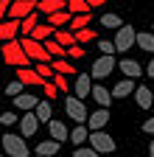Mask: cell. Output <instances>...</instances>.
Listing matches in <instances>:
<instances>
[{"label":"cell","instance_id":"6da1fadb","mask_svg":"<svg viewBox=\"0 0 154 157\" xmlns=\"http://www.w3.org/2000/svg\"><path fill=\"white\" fill-rule=\"evenodd\" d=\"M65 112H67V118H70L76 126L90 121V112H87L84 101H81V98H76V95H67V98H65Z\"/></svg>","mask_w":154,"mask_h":157},{"label":"cell","instance_id":"7a4b0ae2","mask_svg":"<svg viewBox=\"0 0 154 157\" xmlns=\"http://www.w3.org/2000/svg\"><path fill=\"white\" fill-rule=\"evenodd\" d=\"M3 59L6 65H14V67H28V56L20 45V39H14V42H3Z\"/></svg>","mask_w":154,"mask_h":157},{"label":"cell","instance_id":"3957f363","mask_svg":"<svg viewBox=\"0 0 154 157\" xmlns=\"http://www.w3.org/2000/svg\"><path fill=\"white\" fill-rule=\"evenodd\" d=\"M20 45H23V51H25V56H28V59H36V62L53 65V62H51V53L45 51V45H42V42H36V39H31V36H23V39H20Z\"/></svg>","mask_w":154,"mask_h":157},{"label":"cell","instance_id":"277c9868","mask_svg":"<svg viewBox=\"0 0 154 157\" xmlns=\"http://www.w3.org/2000/svg\"><path fill=\"white\" fill-rule=\"evenodd\" d=\"M3 149H6V154L9 157H28V143H25V137L23 135H3Z\"/></svg>","mask_w":154,"mask_h":157},{"label":"cell","instance_id":"5b68a950","mask_svg":"<svg viewBox=\"0 0 154 157\" xmlns=\"http://www.w3.org/2000/svg\"><path fill=\"white\" fill-rule=\"evenodd\" d=\"M112 42H115V51H118V53H126L132 45H137V31H134L132 25H123L121 31H115Z\"/></svg>","mask_w":154,"mask_h":157},{"label":"cell","instance_id":"8992f818","mask_svg":"<svg viewBox=\"0 0 154 157\" xmlns=\"http://www.w3.org/2000/svg\"><path fill=\"white\" fill-rule=\"evenodd\" d=\"M36 11V0H11L9 20H25Z\"/></svg>","mask_w":154,"mask_h":157},{"label":"cell","instance_id":"52a82bcc","mask_svg":"<svg viewBox=\"0 0 154 157\" xmlns=\"http://www.w3.org/2000/svg\"><path fill=\"white\" fill-rule=\"evenodd\" d=\"M90 149H95L98 154H109V151H115V140L107 135V132H90Z\"/></svg>","mask_w":154,"mask_h":157},{"label":"cell","instance_id":"ba28073f","mask_svg":"<svg viewBox=\"0 0 154 157\" xmlns=\"http://www.w3.org/2000/svg\"><path fill=\"white\" fill-rule=\"evenodd\" d=\"M112 70H115V56H98V59L92 62L90 76H92V78H107Z\"/></svg>","mask_w":154,"mask_h":157},{"label":"cell","instance_id":"9c48e42d","mask_svg":"<svg viewBox=\"0 0 154 157\" xmlns=\"http://www.w3.org/2000/svg\"><path fill=\"white\" fill-rule=\"evenodd\" d=\"M73 90H76V98H90L92 95V76L90 73H79L76 76V84H73Z\"/></svg>","mask_w":154,"mask_h":157},{"label":"cell","instance_id":"30bf717a","mask_svg":"<svg viewBox=\"0 0 154 157\" xmlns=\"http://www.w3.org/2000/svg\"><path fill=\"white\" fill-rule=\"evenodd\" d=\"M109 124V109H95V112H90V121H87V129L90 132H104V126Z\"/></svg>","mask_w":154,"mask_h":157},{"label":"cell","instance_id":"8fae6325","mask_svg":"<svg viewBox=\"0 0 154 157\" xmlns=\"http://www.w3.org/2000/svg\"><path fill=\"white\" fill-rule=\"evenodd\" d=\"M36 129H39V118H36L34 112H25V115L20 118V135H23V137H34Z\"/></svg>","mask_w":154,"mask_h":157},{"label":"cell","instance_id":"7c38bea8","mask_svg":"<svg viewBox=\"0 0 154 157\" xmlns=\"http://www.w3.org/2000/svg\"><path fill=\"white\" fill-rule=\"evenodd\" d=\"M36 11L45 14V17H51L56 11H67V0H39V3H36Z\"/></svg>","mask_w":154,"mask_h":157},{"label":"cell","instance_id":"4fadbf2b","mask_svg":"<svg viewBox=\"0 0 154 157\" xmlns=\"http://www.w3.org/2000/svg\"><path fill=\"white\" fill-rule=\"evenodd\" d=\"M39 101H42V98H36V95H31V93H23V95L14 98V107L23 109V112H34L36 107H39Z\"/></svg>","mask_w":154,"mask_h":157},{"label":"cell","instance_id":"5bb4252c","mask_svg":"<svg viewBox=\"0 0 154 157\" xmlns=\"http://www.w3.org/2000/svg\"><path fill=\"white\" fill-rule=\"evenodd\" d=\"M17 31H20V20H3L0 23V39L3 42H14Z\"/></svg>","mask_w":154,"mask_h":157},{"label":"cell","instance_id":"9a60e30c","mask_svg":"<svg viewBox=\"0 0 154 157\" xmlns=\"http://www.w3.org/2000/svg\"><path fill=\"white\" fill-rule=\"evenodd\" d=\"M59 140H53V137H48V140H42V143H36V149H34V154H39V157H56L59 154Z\"/></svg>","mask_w":154,"mask_h":157},{"label":"cell","instance_id":"2e32d148","mask_svg":"<svg viewBox=\"0 0 154 157\" xmlns=\"http://www.w3.org/2000/svg\"><path fill=\"white\" fill-rule=\"evenodd\" d=\"M90 98H95V104H98L101 109H107L109 104H112V90H107V87H101V84H92V95Z\"/></svg>","mask_w":154,"mask_h":157},{"label":"cell","instance_id":"e0dca14e","mask_svg":"<svg viewBox=\"0 0 154 157\" xmlns=\"http://www.w3.org/2000/svg\"><path fill=\"white\" fill-rule=\"evenodd\" d=\"M48 132H51V137H53V140H59V143L70 140V129H67L62 121H51V124H48Z\"/></svg>","mask_w":154,"mask_h":157},{"label":"cell","instance_id":"ac0fdd59","mask_svg":"<svg viewBox=\"0 0 154 157\" xmlns=\"http://www.w3.org/2000/svg\"><path fill=\"white\" fill-rule=\"evenodd\" d=\"M17 78H20L23 84H45V78L36 70H31V67H17Z\"/></svg>","mask_w":154,"mask_h":157},{"label":"cell","instance_id":"d6986e66","mask_svg":"<svg viewBox=\"0 0 154 157\" xmlns=\"http://www.w3.org/2000/svg\"><path fill=\"white\" fill-rule=\"evenodd\" d=\"M134 101L140 104V109H151L154 107V98H151V90L146 84H140L137 90H134Z\"/></svg>","mask_w":154,"mask_h":157},{"label":"cell","instance_id":"ffe728a7","mask_svg":"<svg viewBox=\"0 0 154 157\" xmlns=\"http://www.w3.org/2000/svg\"><path fill=\"white\" fill-rule=\"evenodd\" d=\"M70 20H73V14H70V11H56V14H51V17L45 20V23H48L51 28H56V31H59V28L70 25Z\"/></svg>","mask_w":154,"mask_h":157},{"label":"cell","instance_id":"44dd1931","mask_svg":"<svg viewBox=\"0 0 154 157\" xmlns=\"http://www.w3.org/2000/svg\"><path fill=\"white\" fill-rule=\"evenodd\" d=\"M34 115L39 118V124H51V121H53V107H51L48 98H42V101H39V107L34 109Z\"/></svg>","mask_w":154,"mask_h":157},{"label":"cell","instance_id":"7402d4cb","mask_svg":"<svg viewBox=\"0 0 154 157\" xmlns=\"http://www.w3.org/2000/svg\"><path fill=\"white\" fill-rule=\"evenodd\" d=\"M36 25H39V11H34L31 17L20 20V34H23V36H31V34L36 31Z\"/></svg>","mask_w":154,"mask_h":157},{"label":"cell","instance_id":"603a6c76","mask_svg":"<svg viewBox=\"0 0 154 157\" xmlns=\"http://www.w3.org/2000/svg\"><path fill=\"white\" fill-rule=\"evenodd\" d=\"M53 39H56V42H59V45H62L65 51L76 45V34H73L70 28H67V31H65V28H59V31H56V34H53Z\"/></svg>","mask_w":154,"mask_h":157},{"label":"cell","instance_id":"cb8c5ba5","mask_svg":"<svg viewBox=\"0 0 154 157\" xmlns=\"http://www.w3.org/2000/svg\"><path fill=\"white\" fill-rule=\"evenodd\" d=\"M118 67H121V73H123L126 78H137V76H140V65L134 62V59H121Z\"/></svg>","mask_w":154,"mask_h":157},{"label":"cell","instance_id":"d4e9b609","mask_svg":"<svg viewBox=\"0 0 154 157\" xmlns=\"http://www.w3.org/2000/svg\"><path fill=\"white\" fill-rule=\"evenodd\" d=\"M53 34H56V28H51L48 23H39V25H36V31L31 34V39H36V42H42V45H45Z\"/></svg>","mask_w":154,"mask_h":157},{"label":"cell","instance_id":"484cf974","mask_svg":"<svg viewBox=\"0 0 154 157\" xmlns=\"http://www.w3.org/2000/svg\"><path fill=\"white\" fill-rule=\"evenodd\" d=\"M137 87H134V82L132 78H123V82H118L112 87V98H123V95H129V93H134Z\"/></svg>","mask_w":154,"mask_h":157},{"label":"cell","instance_id":"4316f807","mask_svg":"<svg viewBox=\"0 0 154 157\" xmlns=\"http://www.w3.org/2000/svg\"><path fill=\"white\" fill-rule=\"evenodd\" d=\"M137 48H143L146 53L154 56V31H140L137 34Z\"/></svg>","mask_w":154,"mask_h":157},{"label":"cell","instance_id":"83f0119b","mask_svg":"<svg viewBox=\"0 0 154 157\" xmlns=\"http://www.w3.org/2000/svg\"><path fill=\"white\" fill-rule=\"evenodd\" d=\"M70 140H73L76 146L87 143V140H90V129H87V124H79V126H73V132H70Z\"/></svg>","mask_w":154,"mask_h":157},{"label":"cell","instance_id":"f1b7e54d","mask_svg":"<svg viewBox=\"0 0 154 157\" xmlns=\"http://www.w3.org/2000/svg\"><path fill=\"white\" fill-rule=\"evenodd\" d=\"M101 25H104V28H112V31H121L126 23H123L118 14H112V11H109V14H101Z\"/></svg>","mask_w":154,"mask_h":157},{"label":"cell","instance_id":"f546056e","mask_svg":"<svg viewBox=\"0 0 154 157\" xmlns=\"http://www.w3.org/2000/svg\"><path fill=\"white\" fill-rule=\"evenodd\" d=\"M90 20H92V14H76L73 20H70V31L76 34V31H84V28H90Z\"/></svg>","mask_w":154,"mask_h":157},{"label":"cell","instance_id":"4dcf8cb0","mask_svg":"<svg viewBox=\"0 0 154 157\" xmlns=\"http://www.w3.org/2000/svg\"><path fill=\"white\" fill-rule=\"evenodd\" d=\"M67 11L76 17V14H90V3L87 0H67Z\"/></svg>","mask_w":154,"mask_h":157},{"label":"cell","instance_id":"1f68e13d","mask_svg":"<svg viewBox=\"0 0 154 157\" xmlns=\"http://www.w3.org/2000/svg\"><path fill=\"white\" fill-rule=\"evenodd\" d=\"M23 93H25V84L20 82V78H14V82H6V95L11 98V101H14L17 95H23Z\"/></svg>","mask_w":154,"mask_h":157},{"label":"cell","instance_id":"d6a6232c","mask_svg":"<svg viewBox=\"0 0 154 157\" xmlns=\"http://www.w3.org/2000/svg\"><path fill=\"white\" fill-rule=\"evenodd\" d=\"M53 70H56V73H62V76H79L67 59H53Z\"/></svg>","mask_w":154,"mask_h":157},{"label":"cell","instance_id":"836d02e7","mask_svg":"<svg viewBox=\"0 0 154 157\" xmlns=\"http://www.w3.org/2000/svg\"><path fill=\"white\" fill-rule=\"evenodd\" d=\"M45 51H48L51 56H56V59H65V56H67V51L56 42V39H48V42H45Z\"/></svg>","mask_w":154,"mask_h":157},{"label":"cell","instance_id":"e575fe53","mask_svg":"<svg viewBox=\"0 0 154 157\" xmlns=\"http://www.w3.org/2000/svg\"><path fill=\"white\" fill-rule=\"evenodd\" d=\"M36 73H39L42 78H56V70H53V65H45V62H36V67H34Z\"/></svg>","mask_w":154,"mask_h":157},{"label":"cell","instance_id":"d590c367","mask_svg":"<svg viewBox=\"0 0 154 157\" xmlns=\"http://www.w3.org/2000/svg\"><path fill=\"white\" fill-rule=\"evenodd\" d=\"M95 39V31L92 28H84V31H76V45H84V42H92Z\"/></svg>","mask_w":154,"mask_h":157},{"label":"cell","instance_id":"8d00e7d4","mask_svg":"<svg viewBox=\"0 0 154 157\" xmlns=\"http://www.w3.org/2000/svg\"><path fill=\"white\" fill-rule=\"evenodd\" d=\"M98 51H101L104 56H112V53H118V51H115V42H109V39H98Z\"/></svg>","mask_w":154,"mask_h":157},{"label":"cell","instance_id":"74e56055","mask_svg":"<svg viewBox=\"0 0 154 157\" xmlns=\"http://www.w3.org/2000/svg\"><path fill=\"white\" fill-rule=\"evenodd\" d=\"M73 157H101V154L95 151V149H90V146H79V149L73 151Z\"/></svg>","mask_w":154,"mask_h":157},{"label":"cell","instance_id":"f35d334b","mask_svg":"<svg viewBox=\"0 0 154 157\" xmlns=\"http://www.w3.org/2000/svg\"><path fill=\"white\" fill-rule=\"evenodd\" d=\"M14 124H20V118H17L14 112H3L0 115V126H14Z\"/></svg>","mask_w":154,"mask_h":157},{"label":"cell","instance_id":"ab89813d","mask_svg":"<svg viewBox=\"0 0 154 157\" xmlns=\"http://www.w3.org/2000/svg\"><path fill=\"white\" fill-rule=\"evenodd\" d=\"M42 90H45V98H48V101H53V98L59 95V87L51 84V82H45V84H42Z\"/></svg>","mask_w":154,"mask_h":157},{"label":"cell","instance_id":"60d3db41","mask_svg":"<svg viewBox=\"0 0 154 157\" xmlns=\"http://www.w3.org/2000/svg\"><path fill=\"white\" fill-rule=\"evenodd\" d=\"M53 84L59 87V93H67V76H62V73H56V78H53Z\"/></svg>","mask_w":154,"mask_h":157},{"label":"cell","instance_id":"b9f144b4","mask_svg":"<svg viewBox=\"0 0 154 157\" xmlns=\"http://www.w3.org/2000/svg\"><path fill=\"white\" fill-rule=\"evenodd\" d=\"M84 53H87V51H84L81 45H73V48H67V56H70V59H81Z\"/></svg>","mask_w":154,"mask_h":157},{"label":"cell","instance_id":"7bdbcfd3","mask_svg":"<svg viewBox=\"0 0 154 157\" xmlns=\"http://www.w3.org/2000/svg\"><path fill=\"white\" fill-rule=\"evenodd\" d=\"M9 9H11V0H0V23L9 17Z\"/></svg>","mask_w":154,"mask_h":157},{"label":"cell","instance_id":"ee69618b","mask_svg":"<svg viewBox=\"0 0 154 157\" xmlns=\"http://www.w3.org/2000/svg\"><path fill=\"white\" fill-rule=\"evenodd\" d=\"M146 135H154V118H148V121H143V126H140Z\"/></svg>","mask_w":154,"mask_h":157},{"label":"cell","instance_id":"f6af8a7d","mask_svg":"<svg viewBox=\"0 0 154 157\" xmlns=\"http://www.w3.org/2000/svg\"><path fill=\"white\" fill-rule=\"evenodd\" d=\"M87 3H90V9H101V6H104V0H87Z\"/></svg>","mask_w":154,"mask_h":157},{"label":"cell","instance_id":"bcb514c9","mask_svg":"<svg viewBox=\"0 0 154 157\" xmlns=\"http://www.w3.org/2000/svg\"><path fill=\"white\" fill-rule=\"evenodd\" d=\"M146 73H148V76H154V56H151V62H148V67H146Z\"/></svg>","mask_w":154,"mask_h":157},{"label":"cell","instance_id":"7dc6e473","mask_svg":"<svg viewBox=\"0 0 154 157\" xmlns=\"http://www.w3.org/2000/svg\"><path fill=\"white\" fill-rule=\"evenodd\" d=\"M148 157H154V137H151V143H148Z\"/></svg>","mask_w":154,"mask_h":157},{"label":"cell","instance_id":"c3c4849f","mask_svg":"<svg viewBox=\"0 0 154 157\" xmlns=\"http://www.w3.org/2000/svg\"><path fill=\"white\" fill-rule=\"evenodd\" d=\"M31 157H39V154H31Z\"/></svg>","mask_w":154,"mask_h":157},{"label":"cell","instance_id":"681fc988","mask_svg":"<svg viewBox=\"0 0 154 157\" xmlns=\"http://www.w3.org/2000/svg\"><path fill=\"white\" fill-rule=\"evenodd\" d=\"M151 31H154V25H151Z\"/></svg>","mask_w":154,"mask_h":157},{"label":"cell","instance_id":"f907efd6","mask_svg":"<svg viewBox=\"0 0 154 157\" xmlns=\"http://www.w3.org/2000/svg\"><path fill=\"white\" fill-rule=\"evenodd\" d=\"M36 3H39V0H36Z\"/></svg>","mask_w":154,"mask_h":157},{"label":"cell","instance_id":"816d5d0a","mask_svg":"<svg viewBox=\"0 0 154 157\" xmlns=\"http://www.w3.org/2000/svg\"><path fill=\"white\" fill-rule=\"evenodd\" d=\"M0 129H3V126H0Z\"/></svg>","mask_w":154,"mask_h":157}]
</instances>
